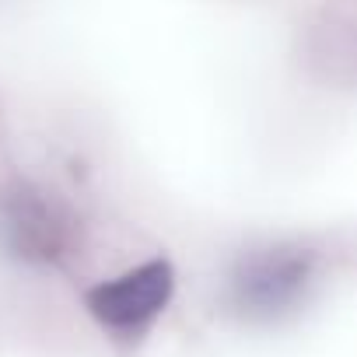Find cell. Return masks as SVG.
<instances>
[{"mask_svg": "<svg viewBox=\"0 0 357 357\" xmlns=\"http://www.w3.org/2000/svg\"><path fill=\"white\" fill-rule=\"evenodd\" d=\"M305 273H308L305 256H291V252L256 256L245 263V270L238 277L242 301H249L256 308H277L287 298H294V291L305 284Z\"/></svg>", "mask_w": 357, "mask_h": 357, "instance_id": "obj_2", "label": "cell"}, {"mask_svg": "<svg viewBox=\"0 0 357 357\" xmlns=\"http://www.w3.org/2000/svg\"><path fill=\"white\" fill-rule=\"evenodd\" d=\"M175 291V270L168 259H151L116 280L88 291V312L109 329H133L154 319Z\"/></svg>", "mask_w": 357, "mask_h": 357, "instance_id": "obj_1", "label": "cell"}]
</instances>
